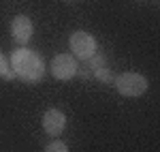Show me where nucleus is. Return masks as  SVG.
<instances>
[{"mask_svg":"<svg viewBox=\"0 0 160 152\" xmlns=\"http://www.w3.org/2000/svg\"><path fill=\"white\" fill-rule=\"evenodd\" d=\"M9 66L15 73V77H19L26 84H37L45 75V60L43 56L37 54L34 50L28 47H17L9 58Z\"/></svg>","mask_w":160,"mask_h":152,"instance_id":"nucleus-1","label":"nucleus"},{"mask_svg":"<svg viewBox=\"0 0 160 152\" xmlns=\"http://www.w3.org/2000/svg\"><path fill=\"white\" fill-rule=\"evenodd\" d=\"M113 84L122 97H141V94H145L149 86L148 77L141 73H122L113 79Z\"/></svg>","mask_w":160,"mask_h":152,"instance_id":"nucleus-2","label":"nucleus"},{"mask_svg":"<svg viewBox=\"0 0 160 152\" xmlns=\"http://www.w3.org/2000/svg\"><path fill=\"white\" fill-rule=\"evenodd\" d=\"M68 45H71V51H73L75 58L79 60H90L96 51H98V45H96V39L92 37L86 30H77L71 34L68 39Z\"/></svg>","mask_w":160,"mask_h":152,"instance_id":"nucleus-3","label":"nucleus"},{"mask_svg":"<svg viewBox=\"0 0 160 152\" xmlns=\"http://www.w3.org/2000/svg\"><path fill=\"white\" fill-rule=\"evenodd\" d=\"M51 75L60 81H68L79 73V62L75 60L73 54H58L51 60Z\"/></svg>","mask_w":160,"mask_h":152,"instance_id":"nucleus-4","label":"nucleus"},{"mask_svg":"<svg viewBox=\"0 0 160 152\" xmlns=\"http://www.w3.org/2000/svg\"><path fill=\"white\" fill-rule=\"evenodd\" d=\"M34 34V26H32V19L28 15H15L11 22V37L15 43H19L22 47H26V43L32 39Z\"/></svg>","mask_w":160,"mask_h":152,"instance_id":"nucleus-5","label":"nucleus"},{"mask_svg":"<svg viewBox=\"0 0 160 152\" xmlns=\"http://www.w3.org/2000/svg\"><path fill=\"white\" fill-rule=\"evenodd\" d=\"M43 128H45V133L51 135V137H60L62 131L66 128V116H64V112L58 109V107L47 109L43 114Z\"/></svg>","mask_w":160,"mask_h":152,"instance_id":"nucleus-6","label":"nucleus"},{"mask_svg":"<svg viewBox=\"0 0 160 152\" xmlns=\"http://www.w3.org/2000/svg\"><path fill=\"white\" fill-rule=\"evenodd\" d=\"M92 73H94V77L98 79L100 84H113V79H115V75L111 73V69H107V66H100V69L92 71Z\"/></svg>","mask_w":160,"mask_h":152,"instance_id":"nucleus-7","label":"nucleus"},{"mask_svg":"<svg viewBox=\"0 0 160 152\" xmlns=\"http://www.w3.org/2000/svg\"><path fill=\"white\" fill-rule=\"evenodd\" d=\"M0 77H2V79H7V81L15 79V73L11 71V66H9V60L4 58V54H0Z\"/></svg>","mask_w":160,"mask_h":152,"instance_id":"nucleus-8","label":"nucleus"},{"mask_svg":"<svg viewBox=\"0 0 160 152\" xmlns=\"http://www.w3.org/2000/svg\"><path fill=\"white\" fill-rule=\"evenodd\" d=\"M43 152H68V148H66V144H64V141L56 139V141H51V144H47Z\"/></svg>","mask_w":160,"mask_h":152,"instance_id":"nucleus-9","label":"nucleus"},{"mask_svg":"<svg viewBox=\"0 0 160 152\" xmlns=\"http://www.w3.org/2000/svg\"><path fill=\"white\" fill-rule=\"evenodd\" d=\"M90 66H92V71H96V69H100V66H105V56L96 51V54L90 58Z\"/></svg>","mask_w":160,"mask_h":152,"instance_id":"nucleus-10","label":"nucleus"},{"mask_svg":"<svg viewBox=\"0 0 160 152\" xmlns=\"http://www.w3.org/2000/svg\"><path fill=\"white\" fill-rule=\"evenodd\" d=\"M68 2H73V0H68Z\"/></svg>","mask_w":160,"mask_h":152,"instance_id":"nucleus-11","label":"nucleus"}]
</instances>
